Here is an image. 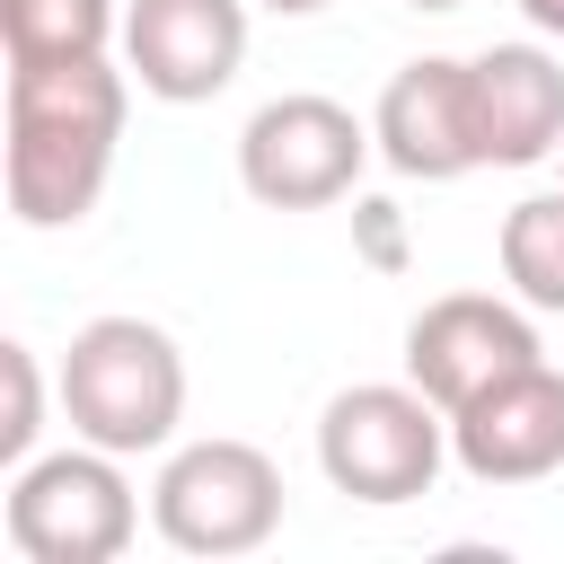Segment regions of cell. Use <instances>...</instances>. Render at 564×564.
Segmentation results:
<instances>
[{"label": "cell", "mask_w": 564, "mask_h": 564, "mask_svg": "<svg viewBox=\"0 0 564 564\" xmlns=\"http://www.w3.org/2000/svg\"><path fill=\"white\" fill-rule=\"evenodd\" d=\"M132 115V70L88 62H9V212L26 229H70L115 176Z\"/></svg>", "instance_id": "cell-1"}, {"label": "cell", "mask_w": 564, "mask_h": 564, "mask_svg": "<svg viewBox=\"0 0 564 564\" xmlns=\"http://www.w3.org/2000/svg\"><path fill=\"white\" fill-rule=\"evenodd\" d=\"M53 397H62L79 441L141 458V449H167L185 423V352L150 317H88L62 352Z\"/></svg>", "instance_id": "cell-2"}, {"label": "cell", "mask_w": 564, "mask_h": 564, "mask_svg": "<svg viewBox=\"0 0 564 564\" xmlns=\"http://www.w3.org/2000/svg\"><path fill=\"white\" fill-rule=\"evenodd\" d=\"M441 458H449V414L414 379H361V388L326 397V414H317V467L352 502H379V511L414 502V494H432Z\"/></svg>", "instance_id": "cell-3"}, {"label": "cell", "mask_w": 564, "mask_h": 564, "mask_svg": "<svg viewBox=\"0 0 564 564\" xmlns=\"http://www.w3.org/2000/svg\"><path fill=\"white\" fill-rule=\"evenodd\" d=\"M9 546L26 564H115L141 529L132 476L115 449L79 441V449H44L9 476Z\"/></svg>", "instance_id": "cell-4"}, {"label": "cell", "mask_w": 564, "mask_h": 564, "mask_svg": "<svg viewBox=\"0 0 564 564\" xmlns=\"http://www.w3.org/2000/svg\"><path fill=\"white\" fill-rule=\"evenodd\" d=\"M150 520L176 555H256L282 529V467L256 441H185L150 485Z\"/></svg>", "instance_id": "cell-5"}, {"label": "cell", "mask_w": 564, "mask_h": 564, "mask_svg": "<svg viewBox=\"0 0 564 564\" xmlns=\"http://www.w3.org/2000/svg\"><path fill=\"white\" fill-rule=\"evenodd\" d=\"M370 123L335 97H264L238 132V185L264 203V212H317V203H344L361 185V159H370Z\"/></svg>", "instance_id": "cell-6"}, {"label": "cell", "mask_w": 564, "mask_h": 564, "mask_svg": "<svg viewBox=\"0 0 564 564\" xmlns=\"http://www.w3.org/2000/svg\"><path fill=\"white\" fill-rule=\"evenodd\" d=\"M529 361H546L529 300L441 291V300H423L414 326H405V379H414L441 414H458L476 388H494L502 370H529Z\"/></svg>", "instance_id": "cell-7"}, {"label": "cell", "mask_w": 564, "mask_h": 564, "mask_svg": "<svg viewBox=\"0 0 564 564\" xmlns=\"http://www.w3.org/2000/svg\"><path fill=\"white\" fill-rule=\"evenodd\" d=\"M247 62V0H132L123 9V70L159 106H203Z\"/></svg>", "instance_id": "cell-8"}, {"label": "cell", "mask_w": 564, "mask_h": 564, "mask_svg": "<svg viewBox=\"0 0 564 564\" xmlns=\"http://www.w3.org/2000/svg\"><path fill=\"white\" fill-rule=\"evenodd\" d=\"M370 141L397 176L414 185H458L485 167V141H476V97H467V62L458 53H423L405 62L388 88H379V115H370Z\"/></svg>", "instance_id": "cell-9"}, {"label": "cell", "mask_w": 564, "mask_h": 564, "mask_svg": "<svg viewBox=\"0 0 564 564\" xmlns=\"http://www.w3.org/2000/svg\"><path fill=\"white\" fill-rule=\"evenodd\" d=\"M449 458L476 485H538V476H555L564 467V370L529 361V370H502L494 388H476L449 414Z\"/></svg>", "instance_id": "cell-10"}, {"label": "cell", "mask_w": 564, "mask_h": 564, "mask_svg": "<svg viewBox=\"0 0 564 564\" xmlns=\"http://www.w3.org/2000/svg\"><path fill=\"white\" fill-rule=\"evenodd\" d=\"M467 97H476L485 167H538V159L564 150V62L546 44L467 53Z\"/></svg>", "instance_id": "cell-11"}, {"label": "cell", "mask_w": 564, "mask_h": 564, "mask_svg": "<svg viewBox=\"0 0 564 564\" xmlns=\"http://www.w3.org/2000/svg\"><path fill=\"white\" fill-rule=\"evenodd\" d=\"M123 35L115 0H0V44L9 62H88Z\"/></svg>", "instance_id": "cell-12"}, {"label": "cell", "mask_w": 564, "mask_h": 564, "mask_svg": "<svg viewBox=\"0 0 564 564\" xmlns=\"http://www.w3.org/2000/svg\"><path fill=\"white\" fill-rule=\"evenodd\" d=\"M502 282L538 317H564V185L502 212Z\"/></svg>", "instance_id": "cell-13"}, {"label": "cell", "mask_w": 564, "mask_h": 564, "mask_svg": "<svg viewBox=\"0 0 564 564\" xmlns=\"http://www.w3.org/2000/svg\"><path fill=\"white\" fill-rule=\"evenodd\" d=\"M0 379H9V414H0V458L26 467L35 458V432H44V370H35V344H0Z\"/></svg>", "instance_id": "cell-14"}, {"label": "cell", "mask_w": 564, "mask_h": 564, "mask_svg": "<svg viewBox=\"0 0 564 564\" xmlns=\"http://www.w3.org/2000/svg\"><path fill=\"white\" fill-rule=\"evenodd\" d=\"M352 229H361V256H370L379 273H397V264H405V229H397V203H379V194H370V203H352Z\"/></svg>", "instance_id": "cell-15"}, {"label": "cell", "mask_w": 564, "mask_h": 564, "mask_svg": "<svg viewBox=\"0 0 564 564\" xmlns=\"http://www.w3.org/2000/svg\"><path fill=\"white\" fill-rule=\"evenodd\" d=\"M520 18H529L538 35H564V0H520Z\"/></svg>", "instance_id": "cell-16"}, {"label": "cell", "mask_w": 564, "mask_h": 564, "mask_svg": "<svg viewBox=\"0 0 564 564\" xmlns=\"http://www.w3.org/2000/svg\"><path fill=\"white\" fill-rule=\"evenodd\" d=\"M273 18H308V9H326V0H264Z\"/></svg>", "instance_id": "cell-17"}, {"label": "cell", "mask_w": 564, "mask_h": 564, "mask_svg": "<svg viewBox=\"0 0 564 564\" xmlns=\"http://www.w3.org/2000/svg\"><path fill=\"white\" fill-rule=\"evenodd\" d=\"M405 9H458V0H405Z\"/></svg>", "instance_id": "cell-18"}]
</instances>
